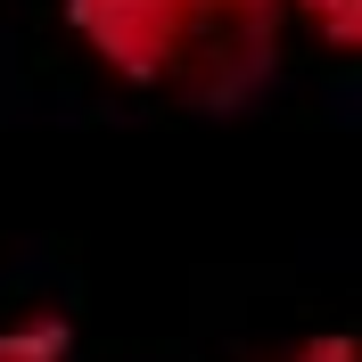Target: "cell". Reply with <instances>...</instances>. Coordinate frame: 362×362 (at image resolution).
Returning a JSON list of instances; mask_svg holds the SVG:
<instances>
[{
  "label": "cell",
  "instance_id": "obj_1",
  "mask_svg": "<svg viewBox=\"0 0 362 362\" xmlns=\"http://www.w3.org/2000/svg\"><path fill=\"white\" fill-rule=\"evenodd\" d=\"M66 25L107 74L198 99V66H206L198 0H66Z\"/></svg>",
  "mask_w": 362,
  "mask_h": 362
},
{
  "label": "cell",
  "instance_id": "obj_2",
  "mask_svg": "<svg viewBox=\"0 0 362 362\" xmlns=\"http://www.w3.org/2000/svg\"><path fill=\"white\" fill-rule=\"evenodd\" d=\"M280 8L288 0H198V107H230L239 90L272 74V42H280Z\"/></svg>",
  "mask_w": 362,
  "mask_h": 362
},
{
  "label": "cell",
  "instance_id": "obj_3",
  "mask_svg": "<svg viewBox=\"0 0 362 362\" xmlns=\"http://www.w3.org/2000/svg\"><path fill=\"white\" fill-rule=\"evenodd\" d=\"M66 354H74L66 313H42V321H17V329H0V362H66Z\"/></svg>",
  "mask_w": 362,
  "mask_h": 362
},
{
  "label": "cell",
  "instance_id": "obj_4",
  "mask_svg": "<svg viewBox=\"0 0 362 362\" xmlns=\"http://www.w3.org/2000/svg\"><path fill=\"white\" fill-rule=\"evenodd\" d=\"M296 8H305V17H313L321 33H329V42H346V25L362 17V0H296Z\"/></svg>",
  "mask_w": 362,
  "mask_h": 362
},
{
  "label": "cell",
  "instance_id": "obj_5",
  "mask_svg": "<svg viewBox=\"0 0 362 362\" xmlns=\"http://www.w3.org/2000/svg\"><path fill=\"white\" fill-rule=\"evenodd\" d=\"M288 362H362V346H354V338H305Z\"/></svg>",
  "mask_w": 362,
  "mask_h": 362
},
{
  "label": "cell",
  "instance_id": "obj_6",
  "mask_svg": "<svg viewBox=\"0 0 362 362\" xmlns=\"http://www.w3.org/2000/svg\"><path fill=\"white\" fill-rule=\"evenodd\" d=\"M338 49H362V17H354V25H346V42H338Z\"/></svg>",
  "mask_w": 362,
  "mask_h": 362
}]
</instances>
